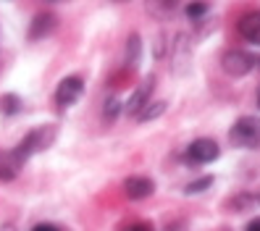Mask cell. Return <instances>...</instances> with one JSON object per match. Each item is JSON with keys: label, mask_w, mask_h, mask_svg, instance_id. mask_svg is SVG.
Returning a JSON list of instances; mask_svg holds the SVG:
<instances>
[{"label": "cell", "mask_w": 260, "mask_h": 231, "mask_svg": "<svg viewBox=\"0 0 260 231\" xmlns=\"http://www.w3.org/2000/svg\"><path fill=\"white\" fill-rule=\"evenodd\" d=\"M55 134H58V129L53 126V124H42V126H35L32 131H26L21 140H19V145L13 147L19 152V158L26 163L29 158H35L37 152H42V150H48L53 142H55Z\"/></svg>", "instance_id": "obj_1"}, {"label": "cell", "mask_w": 260, "mask_h": 231, "mask_svg": "<svg viewBox=\"0 0 260 231\" xmlns=\"http://www.w3.org/2000/svg\"><path fill=\"white\" fill-rule=\"evenodd\" d=\"M229 142L239 150H257L260 147V118L257 116H242L229 129Z\"/></svg>", "instance_id": "obj_2"}, {"label": "cell", "mask_w": 260, "mask_h": 231, "mask_svg": "<svg viewBox=\"0 0 260 231\" xmlns=\"http://www.w3.org/2000/svg\"><path fill=\"white\" fill-rule=\"evenodd\" d=\"M257 63V58L250 55L247 50H239V48H232V50H226L221 55V69L229 74V76H234V79H239V76H247Z\"/></svg>", "instance_id": "obj_3"}, {"label": "cell", "mask_w": 260, "mask_h": 231, "mask_svg": "<svg viewBox=\"0 0 260 231\" xmlns=\"http://www.w3.org/2000/svg\"><path fill=\"white\" fill-rule=\"evenodd\" d=\"M221 155V147L216 140H208V137H200V140L189 142L187 152H184V160L189 166H205V163H213Z\"/></svg>", "instance_id": "obj_4"}, {"label": "cell", "mask_w": 260, "mask_h": 231, "mask_svg": "<svg viewBox=\"0 0 260 231\" xmlns=\"http://www.w3.org/2000/svg\"><path fill=\"white\" fill-rule=\"evenodd\" d=\"M82 95H84V79L82 76H66V79H60V84L55 89V105L60 111H66V108L76 105V100Z\"/></svg>", "instance_id": "obj_5"}, {"label": "cell", "mask_w": 260, "mask_h": 231, "mask_svg": "<svg viewBox=\"0 0 260 231\" xmlns=\"http://www.w3.org/2000/svg\"><path fill=\"white\" fill-rule=\"evenodd\" d=\"M152 92H155V76H145L142 84L137 87V89L132 92V97L126 100V108H124V111H126L129 116H137L147 103H152Z\"/></svg>", "instance_id": "obj_6"}, {"label": "cell", "mask_w": 260, "mask_h": 231, "mask_svg": "<svg viewBox=\"0 0 260 231\" xmlns=\"http://www.w3.org/2000/svg\"><path fill=\"white\" fill-rule=\"evenodd\" d=\"M24 168V160L19 158L16 150L0 147V181H13Z\"/></svg>", "instance_id": "obj_7"}, {"label": "cell", "mask_w": 260, "mask_h": 231, "mask_svg": "<svg viewBox=\"0 0 260 231\" xmlns=\"http://www.w3.org/2000/svg\"><path fill=\"white\" fill-rule=\"evenodd\" d=\"M124 192L132 200H147L152 192H155V181L150 176H129L124 181Z\"/></svg>", "instance_id": "obj_8"}, {"label": "cell", "mask_w": 260, "mask_h": 231, "mask_svg": "<svg viewBox=\"0 0 260 231\" xmlns=\"http://www.w3.org/2000/svg\"><path fill=\"white\" fill-rule=\"evenodd\" d=\"M237 29H239V35L247 40V42H252V45H257V48H260V11H247L239 19Z\"/></svg>", "instance_id": "obj_9"}, {"label": "cell", "mask_w": 260, "mask_h": 231, "mask_svg": "<svg viewBox=\"0 0 260 231\" xmlns=\"http://www.w3.org/2000/svg\"><path fill=\"white\" fill-rule=\"evenodd\" d=\"M58 19L53 16V13H37V16L29 21V40H42L48 37L53 29H55Z\"/></svg>", "instance_id": "obj_10"}, {"label": "cell", "mask_w": 260, "mask_h": 231, "mask_svg": "<svg viewBox=\"0 0 260 231\" xmlns=\"http://www.w3.org/2000/svg\"><path fill=\"white\" fill-rule=\"evenodd\" d=\"M226 208L232 213H244V210H257L260 208V192H239L232 200H226Z\"/></svg>", "instance_id": "obj_11"}, {"label": "cell", "mask_w": 260, "mask_h": 231, "mask_svg": "<svg viewBox=\"0 0 260 231\" xmlns=\"http://www.w3.org/2000/svg\"><path fill=\"white\" fill-rule=\"evenodd\" d=\"M24 111V100L19 95H3L0 97V113H6V116H16Z\"/></svg>", "instance_id": "obj_12"}, {"label": "cell", "mask_w": 260, "mask_h": 231, "mask_svg": "<svg viewBox=\"0 0 260 231\" xmlns=\"http://www.w3.org/2000/svg\"><path fill=\"white\" fill-rule=\"evenodd\" d=\"M163 111H166V103H160V100H158V103H147V105L142 108V111L134 116V121H140V124H145V121H152V118H158V116H160Z\"/></svg>", "instance_id": "obj_13"}, {"label": "cell", "mask_w": 260, "mask_h": 231, "mask_svg": "<svg viewBox=\"0 0 260 231\" xmlns=\"http://www.w3.org/2000/svg\"><path fill=\"white\" fill-rule=\"evenodd\" d=\"M140 53H142V40H140V35H132L126 40V63L137 66L140 63Z\"/></svg>", "instance_id": "obj_14"}, {"label": "cell", "mask_w": 260, "mask_h": 231, "mask_svg": "<svg viewBox=\"0 0 260 231\" xmlns=\"http://www.w3.org/2000/svg\"><path fill=\"white\" fill-rule=\"evenodd\" d=\"M205 13H208V3H205V0H194V3L187 6V16H189L192 21H200Z\"/></svg>", "instance_id": "obj_15"}, {"label": "cell", "mask_w": 260, "mask_h": 231, "mask_svg": "<svg viewBox=\"0 0 260 231\" xmlns=\"http://www.w3.org/2000/svg\"><path fill=\"white\" fill-rule=\"evenodd\" d=\"M213 184V176H203V179H197V181H192V184H187V194H200V192H205L208 187Z\"/></svg>", "instance_id": "obj_16"}, {"label": "cell", "mask_w": 260, "mask_h": 231, "mask_svg": "<svg viewBox=\"0 0 260 231\" xmlns=\"http://www.w3.org/2000/svg\"><path fill=\"white\" fill-rule=\"evenodd\" d=\"M118 111H121V103L116 100V97H108V100H105V108H103V113H105V118H116L118 116Z\"/></svg>", "instance_id": "obj_17"}, {"label": "cell", "mask_w": 260, "mask_h": 231, "mask_svg": "<svg viewBox=\"0 0 260 231\" xmlns=\"http://www.w3.org/2000/svg\"><path fill=\"white\" fill-rule=\"evenodd\" d=\"M124 231H155V226H152L150 221H134V223H129Z\"/></svg>", "instance_id": "obj_18"}, {"label": "cell", "mask_w": 260, "mask_h": 231, "mask_svg": "<svg viewBox=\"0 0 260 231\" xmlns=\"http://www.w3.org/2000/svg\"><path fill=\"white\" fill-rule=\"evenodd\" d=\"M32 231H63L60 226H55V223H37Z\"/></svg>", "instance_id": "obj_19"}, {"label": "cell", "mask_w": 260, "mask_h": 231, "mask_svg": "<svg viewBox=\"0 0 260 231\" xmlns=\"http://www.w3.org/2000/svg\"><path fill=\"white\" fill-rule=\"evenodd\" d=\"M244 231H260V215H257V218H252V221L247 223V228H244Z\"/></svg>", "instance_id": "obj_20"}, {"label": "cell", "mask_w": 260, "mask_h": 231, "mask_svg": "<svg viewBox=\"0 0 260 231\" xmlns=\"http://www.w3.org/2000/svg\"><path fill=\"white\" fill-rule=\"evenodd\" d=\"M181 228H184V223H168L166 226V231H181Z\"/></svg>", "instance_id": "obj_21"}, {"label": "cell", "mask_w": 260, "mask_h": 231, "mask_svg": "<svg viewBox=\"0 0 260 231\" xmlns=\"http://www.w3.org/2000/svg\"><path fill=\"white\" fill-rule=\"evenodd\" d=\"M257 108H260V89H257Z\"/></svg>", "instance_id": "obj_22"}, {"label": "cell", "mask_w": 260, "mask_h": 231, "mask_svg": "<svg viewBox=\"0 0 260 231\" xmlns=\"http://www.w3.org/2000/svg\"><path fill=\"white\" fill-rule=\"evenodd\" d=\"M118 3H124V0H118Z\"/></svg>", "instance_id": "obj_23"}]
</instances>
